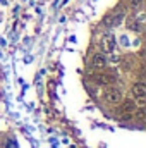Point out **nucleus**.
Segmentation results:
<instances>
[{
    "label": "nucleus",
    "mask_w": 146,
    "mask_h": 148,
    "mask_svg": "<svg viewBox=\"0 0 146 148\" xmlns=\"http://www.w3.org/2000/svg\"><path fill=\"white\" fill-rule=\"evenodd\" d=\"M122 103V112L124 114H127V115H132L134 112H136V109H138V102L136 100H132V98H127V100H122L120 102Z\"/></svg>",
    "instance_id": "obj_3"
},
{
    "label": "nucleus",
    "mask_w": 146,
    "mask_h": 148,
    "mask_svg": "<svg viewBox=\"0 0 146 148\" xmlns=\"http://www.w3.org/2000/svg\"><path fill=\"white\" fill-rule=\"evenodd\" d=\"M93 79H95L98 84H105V86H108V84H112V83L115 81V77L110 76V74H95Z\"/></svg>",
    "instance_id": "obj_4"
},
{
    "label": "nucleus",
    "mask_w": 146,
    "mask_h": 148,
    "mask_svg": "<svg viewBox=\"0 0 146 148\" xmlns=\"http://www.w3.org/2000/svg\"><path fill=\"white\" fill-rule=\"evenodd\" d=\"M136 115H138L139 119H143V117H145V110H138L136 112Z\"/></svg>",
    "instance_id": "obj_9"
},
{
    "label": "nucleus",
    "mask_w": 146,
    "mask_h": 148,
    "mask_svg": "<svg viewBox=\"0 0 146 148\" xmlns=\"http://www.w3.org/2000/svg\"><path fill=\"white\" fill-rule=\"evenodd\" d=\"M132 93H134V97H138V98L146 97V84H143V83H136V84L132 86Z\"/></svg>",
    "instance_id": "obj_6"
},
{
    "label": "nucleus",
    "mask_w": 146,
    "mask_h": 148,
    "mask_svg": "<svg viewBox=\"0 0 146 148\" xmlns=\"http://www.w3.org/2000/svg\"><path fill=\"white\" fill-rule=\"evenodd\" d=\"M122 100H124V97H122V91H120L119 88H108V90L105 91V102H107V103L117 105V103H120Z\"/></svg>",
    "instance_id": "obj_1"
},
{
    "label": "nucleus",
    "mask_w": 146,
    "mask_h": 148,
    "mask_svg": "<svg viewBox=\"0 0 146 148\" xmlns=\"http://www.w3.org/2000/svg\"><path fill=\"white\" fill-rule=\"evenodd\" d=\"M91 64L95 66V67H105L107 66V57L105 55H102V53H96V55H93V60H91Z\"/></svg>",
    "instance_id": "obj_5"
},
{
    "label": "nucleus",
    "mask_w": 146,
    "mask_h": 148,
    "mask_svg": "<svg viewBox=\"0 0 146 148\" xmlns=\"http://www.w3.org/2000/svg\"><path fill=\"white\" fill-rule=\"evenodd\" d=\"M102 48L105 50V53H112L115 50V36L113 35H105L102 38Z\"/></svg>",
    "instance_id": "obj_2"
},
{
    "label": "nucleus",
    "mask_w": 146,
    "mask_h": 148,
    "mask_svg": "<svg viewBox=\"0 0 146 148\" xmlns=\"http://www.w3.org/2000/svg\"><path fill=\"white\" fill-rule=\"evenodd\" d=\"M141 2H143V0H131L132 7H139V5H141Z\"/></svg>",
    "instance_id": "obj_8"
},
{
    "label": "nucleus",
    "mask_w": 146,
    "mask_h": 148,
    "mask_svg": "<svg viewBox=\"0 0 146 148\" xmlns=\"http://www.w3.org/2000/svg\"><path fill=\"white\" fill-rule=\"evenodd\" d=\"M127 29H132V31H138L139 29V21H136V19H129L127 21Z\"/></svg>",
    "instance_id": "obj_7"
}]
</instances>
